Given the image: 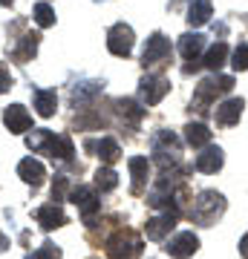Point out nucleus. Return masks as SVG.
<instances>
[{
  "label": "nucleus",
  "mask_w": 248,
  "mask_h": 259,
  "mask_svg": "<svg viewBox=\"0 0 248 259\" xmlns=\"http://www.w3.org/2000/svg\"><path fill=\"white\" fill-rule=\"evenodd\" d=\"M214 15V3L211 0H193L188 6V23L191 26H205Z\"/></svg>",
  "instance_id": "22"
},
{
  "label": "nucleus",
  "mask_w": 248,
  "mask_h": 259,
  "mask_svg": "<svg viewBox=\"0 0 248 259\" xmlns=\"http://www.w3.org/2000/svg\"><path fill=\"white\" fill-rule=\"evenodd\" d=\"M95 190H101V193H113L116 187H119V173L110 170V167H98L95 170Z\"/></svg>",
  "instance_id": "27"
},
{
  "label": "nucleus",
  "mask_w": 248,
  "mask_h": 259,
  "mask_svg": "<svg viewBox=\"0 0 248 259\" xmlns=\"http://www.w3.org/2000/svg\"><path fill=\"white\" fill-rule=\"evenodd\" d=\"M222 161H225V156H222L220 147H214V144H208V147H202V153L193 158V170H199V173H217L222 167Z\"/></svg>",
  "instance_id": "18"
},
{
  "label": "nucleus",
  "mask_w": 248,
  "mask_h": 259,
  "mask_svg": "<svg viewBox=\"0 0 248 259\" xmlns=\"http://www.w3.org/2000/svg\"><path fill=\"white\" fill-rule=\"evenodd\" d=\"M104 115L98 110H92V112H81V115H75V124L81 130H101L104 127Z\"/></svg>",
  "instance_id": "28"
},
{
  "label": "nucleus",
  "mask_w": 248,
  "mask_h": 259,
  "mask_svg": "<svg viewBox=\"0 0 248 259\" xmlns=\"http://www.w3.org/2000/svg\"><path fill=\"white\" fill-rule=\"evenodd\" d=\"M12 3H15V0H0V6H12Z\"/></svg>",
  "instance_id": "36"
},
{
  "label": "nucleus",
  "mask_w": 248,
  "mask_h": 259,
  "mask_svg": "<svg viewBox=\"0 0 248 259\" xmlns=\"http://www.w3.org/2000/svg\"><path fill=\"white\" fill-rule=\"evenodd\" d=\"M116 112H119L121 121H127L130 127H138V124H141V118H145V107H138V104L130 101V98L116 101Z\"/></svg>",
  "instance_id": "21"
},
{
  "label": "nucleus",
  "mask_w": 248,
  "mask_h": 259,
  "mask_svg": "<svg viewBox=\"0 0 248 259\" xmlns=\"http://www.w3.org/2000/svg\"><path fill=\"white\" fill-rule=\"evenodd\" d=\"M234 90V75H211V78H205V81L196 83V93H193L191 98V110L196 112H208V107H211L220 95L231 93Z\"/></svg>",
  "instance_id": "2"
},
{
  "label": "nucleus",
  "mask_w": 248,
  "mask_h": 259,
  "mask_svg": "<svg viewBox=\"0 0 248 259\" xmlns=\"http://www.w3.org/2000/svg\"><path fill=\"white\" fill-rule=\"evenodd\" d=\"M35 222L44 228V231H55V228H64L66 225V213L61 210L58 202H46L35 210Z\"/></svg>",
  "instance_id": "13"
},
{
  "label": "nucleus",
  "mask_w": 248,
  "mask_h": 259,
  "mask_svg": "<svg viewBox=\"0 0 248 259\" xmlns=\"http://www.w3.org/2000/svg\"><path fill=\"white\" fill-rule=\"evenodd\" d=\"M222 213H225V196L217 193V190H202L196 196V202L191 204L193 222H199V225H214Z\"/></svg>",
  "instance_id": "4"
},
{
  "label": "nucleus",
  "mask_w": 248,
  "mask_h": 259,
  "mask_svg": "<svg viewBox=\"0 0 248 259\" xmlns=\"http://www.w3.org/2000/svg\"><path fill=\"white\" fill-rule=\"evenodd\" d=\"M101 90H104V81H84V83H78V87L73 90V104L92 101L95 95H101Z\"/></svg>",
  "instance_id": "26"
},
{
  "label": "nucleus",
  "mask_w": 248,
  "mask_h": 259,
  "mask_svg": "<svg viewBox=\"0 0 248 259\" xmlns=\"http://www.w3.org/2000/svg\"><path fill=\"white\" fill-rule=\"evenodd\" d=\"M133 44H136V35L127 23H116V26L107 32V49H110L116 58H127L133 52Z\"/></svg>",
  "instance_id": "9"
},
{
  "label": "nucleus",
  "mask_w": 248,
  "mask_h": 259,
  "mask_svg": "<svg viewBox=\"0 0 248 259\" xmlns=\"http://www.w3.org/2000/svg\"><path fill=\"white\" fill-rule=\"evenodd\" d=\"M141 236L130 228H119L107 239V256L110 259H138L141 256Z\"/></svg>",
  "instance_id": "5"
},
{
  "label": "nucleus",
  "mask_w": 248,
  "mask_h": 259,
  "mask_svg": "<svg viewBox=\"0 0 248 259\" xmlns=\"http://www.w3.org/2000/svg\"><path fill=\"white\" fill-rule=\"evenodd\" d=\"M3 124L9 127V133L20 136V133H26L32 127V115L26 112V107H20V104H12L3 110Z\"/></svg>",
  "instance_id": "17"
},
{
  "label": "nucleus",
  "mask_w": 248,
  "mask_h": 259,
  "mask_svg": "<svg viewBox=\"0 0 248 259\" xmlns=\"http://www.w3.org/2000/svg\"><path fill=\"white\" fill-rule=\"evenodd\" d=\"M9 87H12V75L6 66H0V95L3 93H9Z\"/></svg>",
  "instance_id": "33"
},
{
  "label": "nucleus",
  "mask_w": 248,
  "mask_h": 259,
  "mask_svg": "<svg viewBox=\"0 0 248 259\" xmlns=\"http://www.w3.org/2000/svg\"><path fill=\"white\" fill-rule=\"evenodd\" d=\"M35 20H38L41 29L52 26V23H55V9H52L49 3H35Z\"/></svg>",
  "instance_id": "29"
},
{
  "label": "nucleus",
  "mask_w": 248,
  "mask_h": 259,
  "mask_svg": "<svg viewBox=\"0 0 248 259\" xmlns=\"http://www.w3.org/2000/svg\"><path fill=\"white\" fill-rule=\"evenodd\" d=\"M69 179L64 176V173H58L55 182H52V202H64L66 196H69Z\"/></svg>",
  "instance_id": "30"
},
{
  "label": "nucleus",
  "mask_w": 248,
  "mask_h": 259,
  "mask_svg": "<svg viewBox=\"0 0 248 259\" xmlns=\"http://www.w3.org/2000/svg\"><path fill=\"white\" fill-rule=\"evenodd\" d=\"M205 49V35H182V40H179V55L191 64V61H202L199 58V52Z\"/></svg>",
  "instance_id": "20"
},
{
  "label": "nucleus",
  "mask_w": 248,
  "mask_h": 259,
  "mask_svg": "<svg viewBox=\"0 0 248 259\" xmlns=\"http://www.w3.org/2000/svg\"><path fill=\"white\" fill-rule=\"evenodd\" d=\"M185 141H188L193 150L208 147V144H211V130L205 127V124H199V121H193V124L185 127Z\"/></svg>",
  "instance_id": "23"
},
{
  "label": "nucleus",
  "mask_w": 248,
  "mask_h": 259,
  "mask_svg": "<svg viewBox=\"0 0 248 259\" xmlns=\"http://www.w3.org/2000/svg\"><path fill=\"white\" fill-rule=\"evenodd\" d=\"M231 66H234L237 72H245V69H248V44H245V40L231 52Z\"/></svg>",
  "instance_id": "31"
},
{
  "label": "nucleus",
  "mask_w": 248,
  "mask_h": 259,
  "mask_svg": "<svg viewBox=\"0 0 248 259\" xmlns=\"http://www.w3.org/2000/svg\"><path fill=\"white\" fill-rule=\"evenodd\" d=\"M26 147L35 150V153H46L49 158H58V161H69L75 153L73 139L69 136H55L52 130H32V136L26 139Z\"/></svg>",
  "instance_id": "1"
},
{
  "label": "nucleus",
  "mask_w": 248,
  "mask_h": 259,
  "mask_svg": "<svg viewBox=\"0 0 248 259\" xmlns=\"http://www.w3.org/2000/svg\"><path fill=\"white\" fill-rule=\"evenodd\" d=\"M170 61V40H167L162 32L147 37L145 52H141V66L145 69H156V66H165Z\"/></svg>",
  "instance_id": "7"
},
{
  "label": "nucleus",
  "mask_w": 248,
  "mask_h": 259,
  "mask_svg": "<svg viewBox=\"0 0 248 259\" xmlns=\"http://www.w3.org/2000/svg\"><path fill=\"white\" fill-rule=\"evenodd\" d=\"M66 199L81 210V216H84L87 225H92V216L101 210V199H98V193H95V187H90V185L69 187V196H66Z\"/></svg>",
  "instance_id": "6"
},
{
  "label": "nucleus",
  "mask_w": 248,
  "mask_h": 259,
  "mask_svg": "<svg viewBox=\"0 0 248 259\" xmlns=\"http://www.w3.org/2000/svg\"><path fill=\"white\" fill-rule=\"evenodd\" d=\"M38 44H41V35L38 32H26L23 37H18V44L9 47V58L15 64H29L38 52Z\"/></svg>",
  "instance_id": "12"
},
{
  "label": "nucleus",
  "mask_w": 248,
  "mask_h": 259,
  "mask_svg": "<svg viewBox=\"0 0 248 259\" xmlns=\"http://www.w3.org/2000/svg\"><path fill=\"white\" fill-rule=\"evenodd\" d=\"M18 176L26 182V185H32V187H41L44 185V179H46V167L38 161V158H23L18 164Z\"/></svg>",
  "instance_id": "19"
},
{
  "label": "nucleus",
  "mask_w": 248,
  "mask_h": 259,
  "mask_svg": "<svg viewBox=\"0 0 248 259\" xmlns=\"http://www.w3.org/2000/svg\"><path fill=\"white\" fill-rule=\"evenodd\" d=\"M242 107H245L242 98H228V101H222L220 107L214 110V118H217L220 127H234V124H239V118H242Z\"/></svg>",
  "instance_id": "15"
},
{
  "label": "nucleus",
  "mask_w": 248,
  "mask_h": 259,
  "mask_svg": "<svg viewBox=\"0 0 248 259\" xmlns=\"http://www.w3.org/2000/svg\"><path fill=\"white\" fill-rule=\"evenodd\" d=\"M239 253H242V256L248 259V233L242 236V239H239Z\"/></svg>",
  "instance_id": "34"
},
{
  "label": "nucleus",
  "mask_w": 248,
  "mask_h": 259,
  "mask_svg": "<svg viewBox=\"0 0 248 259\" xmlns=\"http://www.w3.org/2000/svg\"><path fill=\"white\" fill-rule=\"evenodd\" d=\"M179 216H182V213L165 210V213H159V216H153V219H147V225H145L147 239H150V242H162V239H167V233H170V231L176 228Z\"/></svg>",
  "instance_id": "10"
},
{
  "label": "nucleus",
  "mask_w": 248,
  "mask_h": 259,
  "mask_svg": "<svg viewBox=\"0 0 248 259\" xmlns=\"http://www.w3.org/2000/svg\"><path fill=\"white\" fill-rule=\"evenodd\" d=\"M26 259H61V248H55L52 242H44L38 250L26 253Z\"/></svg>",
  "instance_id": "32"
},
{
  "label": "nucleus",
  "mask_w": 248,
  "mask_h": 259,
  "mask_svg": "<svg viewBox=\"0 0 248 259\" xmlns=\"http://www.w3.org/2000/svg\"><path fill=\"white\" fill-rule=\"evenodd\" d=\"M84 147L95 150V156L101 158L104 164H116V161L121 158V147H119V141L113 139V136H104V139H98V141H84Z\"/></svg>",
  "instance_id": "16"
},
{
  "label": "nucleus",
  "mask_w": 248,
  "mask_h": 259,
  "mask_svg": "<svg viewBox=\"0 0 248 259\" xmlns=\"http://www.w3.org/2000/svg\"><path fill=\"white\" fill-rule=\"evenodd\" d=\"M196 248H199V239H196V233L193 231H182L176 233V236H170L165 245V253L173 259H188L196 253Z\"/></svg>",
  "instance_id": "11"
},
{
  "label": "nucleus",
  "mask_w": 248,
  "mask_h": 259,
  "mask_svg": "<svg viewBox=\"0 0 248 259\" xmlns=\"http://www.w3.org/2000/svg\"><path fill=\"white\" fill-rule=\"evenodd\" d=\"M35 110H38V115H44V118L55 115V110H58L55 90H35Z\"/></svg>",
  "instance_id": "24"
},
{
  "label": "nucleus",
  "mask_w": 248,
  "mask_h": 259,
  "mask_svg": "<svg viewBox=\"0 0 248 259\" xmlns=\"http://www.w3.org/2000/svg\"><path fill=\"white\" fill-rule=\"evenodd\" d=\"M127 167H130V176H133V185H130V193L133 196H141L147 187V179H150V161L145 156H130L127 158Z\"/></svg>",
  "instance_id": "14"
},
{
  "label": "nucleus",
  "mask_w": 248,
  "mask_h": 259,
  "mask_svg": "<svg viewBox=\"0 0 248 259\" xmlns=\"http://www.w3.org/2000/svg\"><path fill=\"white\" fill-rule=\"evenodd\" d=\"M150 144H153V164H159L162 170H170L182 161V153H179L182 144L176 139V133H170V130H159L150 139Z\"/></svg>",
  "instance_id": "3"
},
{
  "label": "nucleus",
  "mask_w": 248,
  "mask_h": 259,
  "mask_svg": "<svg viewBox=\"0 0 248 259\" xmlns=\"http://www.w3.org/2000/svg\"><path fill=\"white\" fill-rule=\"evenodd\" d=\"M225 61H228V44H225V40H220V44H214V47L208 49V55H205L202 66H208L211 72H220L222 66H225Z\"/></svg>",
  "instance_id": "25"
},
{
  "label": "nucleus",
  "mask_w": 248,
  "mask_h": 259,
  "mask_svg": "<svg viewBox=\"0 0 248 259\" xmlns=\"http://www.w3.org/2000/svg\"><path fill=\"white\" fill-rule=\"evenodd\" d=\"M3 250H9V236L0 231V253H3Z\"/></svg>",
  "instance_id": "35"
},
{
  "label": "nucleus",
  "mask_w": 248,
  "mask_h": 259,
  "mask_svg": "<svg viewBox=\"0 0 248 259\" xmlns=\"http://www.w3.org/2000/svg\"><path fill=\"white\" fill-rule=\"evenodd\" d=\"M167 93H170V81L162 78V75H145L141 83H138V98H141L145 107H156Z\"/></svg>",
  "instance_id": "8"
}]
</instances>
